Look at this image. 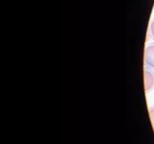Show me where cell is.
Returning a JSON list of instances; mask_svg holds the SVG:
<instances>
[{"instance_id": "1", "label": "cell", "mask_w": 154, "mask_h": 144, "mask_svg": "<svg viewBox=\"0 0 154 144\" xmlns=\"http://www.w3.org/2000/svg\"><path fill=\"white\" fill-rule=\"evenodd\" d=\"M144 62L149 67L154 69V44L147 46L144 52Z\"/></svg>"}, {"instance_id": "2", "label": "cell", "mask_w": 154, "mask_h": 144, "mask_svg": "<svg viewBox=\"0 0 154 144\" xmlns=\"http://www.w3.org/2000/svg\"><path fill=\"white\" fill-rule=\"evenodd\" d=\"M154 86V75L150 71H144V87L146 91L151 89Z\"/></svg>"}, {"instance_id": "3", "label": "cell", "mask_w": 154, "mask_h": 144, "mask_svg": "<svg viewBox=\"0 0 154 144\" xmlns=\"http://www.w3.org/2000/svg\"><path fill=\"white\" fill-rule=\"evenodd\" d=\"M150 119H151L152 124H153V126L154 128V107H152L151 109L150 110Z\"/></svg>"}, {"instance_id": "4", "label": "cell", "mask_w": 154, "mask_h": 144, "mask_svg": "<svg viewBox=\"0 0 154 144\" xmlns=\"http://www.w3.org/2000/svg\"><path fill=\"white\" fill-rule=\"evenodd\" d=\"M150 33H151V35L153 36L154 38V21L151 23V26H150Z\"/></svg>"}]
</instances>
